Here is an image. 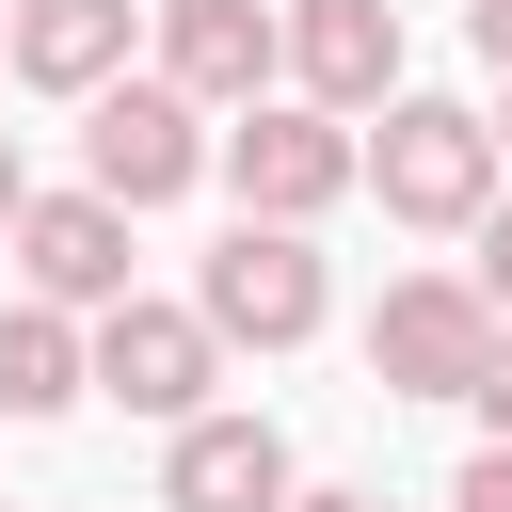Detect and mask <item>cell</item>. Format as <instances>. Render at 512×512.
Segmentation results:
<instances>
[{"instance_id":"1","label":"cell","mask_w":512,"mask_h":512,"mask_svg":"<svg viewBox=\"0 0 512 512\" xmlns=\"http://www.w3.org/2000/svg\"><path fill=\"white\" fill-rule=\"evenodd\" d=\"M496 112L480 96H384L368 112V192H384V224H416V240H480L496 224Z\"/></svg>"},{"instance_id":"21","label":"cell","mask_w":512,"mask_h":512,"mask_svg":"<svg viewBox=\"0 0 512 512\" xmlns=\"http://www.w3.org/2000/svg\"><path fill=\"white\" fill-rule=\"evenodd\" d=\"M0 512H16V496H0Z\"/></svg>"},{"instance_id":"8","label":"cell","mask_w":512,"mask_h":512,"mask_svg":"<svg viewBox=\"0 0 512 512\" xmlns=\"http://www.w3.org/2000/svg\"><path fill=\"white\" fill-rule=\"evenodd\" d=\"M16 304H64V320L144 304V288H128V208H112V192H32V224H16Z\"/></svg>"},{"instance_id":"11","label":"cell","mask_w":512,"mask_h":512,"mask_svg":"<svg viewBox=\"0 0 512 512\" xmlns=\"http://www.w3.org/2000/svg\"><path fill=\"white\" fill-rule=\"evenodd\" d=\"M160 512H304V464H288V432L272 416H192L176 448H160Z\"/></svg>"},{"instance_id":"7","label":"cell","mask_w":512,"mask_h":512,"mask_svg":"<svg viewBox=\"0 0 512 512\" xmlns=\"http://www.w3.org/2000/svg\"><path fill=\"white\" fill-rule=\"evenodd\" d=\"M160 80L208 112V128H240V112H272L288 96V0H160Z\"/></svg>"},{"instance_id":"14","label":"cell","mask_w":512,"mask_h":512,"mask_svg":"<svg viewBox=\"0 0 512 512\" xmlns=\"http://www.w3.org/2000/svg\"><path fill=\"white\" fill-rule=\"evenodd\" d=\"M464 416H480V448H512V336H496V368L464 384Z\"/></svg>"},{"instance_id":"17","label":"cell","mask_w":512,"mask_h":512,"mask_svg":"<svg viewBox=\"0 0 512 512\" xmlns=\"http://www.w3.org/2000/svg\"><path fill=\"white\" fill-rule=\"evenodd\" d=\"M16 224H32V160H16V128H0V256H16Z\"/></svg>"},{"instance_id":"15","label":"cell","mask_w":512,"mask_h":512,"mask_svg":"<svg viewBox=\"0 0 512 512\" xmlns=\"http://www.w3.org/2000/svg\"><path fill=\"white\" fill-rule=\"evenodd\" d=\"M448 512H512V448H464V480H448Z\"/></svg>"},{"instance_id":"20","label":"cell","mask_w":512,"mask_h":512,"mask_svg":"<svg viewBox=\"0 0 512 512\" xmlns=\"http://www.w3.org/2000/svg\"><path fill=\"white\" fill-rule=\"evenodd\" d=\"M0 80H16V64H0Z\"/></svg>"},{"instance_id":"5","label":"cell","mask_w":512,"mask_h":512,"mask_svg":"<svg viewBox=\"0 0 512 512\" xmlns=\"http://www.w3.org/2000/svg\"><path fill=\"white\" fill-rule=\"evenodd\" d=\"M496 304L464 288V272H384V304H368V384L384 400H464L480 368H496Z\"/></svg>"},{"instance_id":"9","label":"cell","mask_w":512,"mask_h":512,"mask_svg":"<svg viewBox=\"0 0 512 512\" xmlns=\"http://www.w3.org/2000/svg\"><path fill=\"white\" fill-rule=\"evenodd\" d=\"M288 96L336 112V128H368L384 96H416L400 80V0H288Z\"/></svg>"},{"instance_id":"3","label":"cell","mask_w":512,"mask_h":512,"mask_svg":"<svg viewBox=\"0 0 512 512\" xmlns=\"http://www.w3.org/2000/svg\"><path fill=\"white\" fill-rule=\"evenodd\" d=\"M192 176H224V128H208L160 64H144V80H112V96L80 112V192H112L128 224H144V208H176Z\"/></svg>"},{"instance_id":"19","label":"cell","mask_w":512,"mask_h":512,"mask_svg":"<svg viewBox=\"0 0 512 512\" xmlns=\"http://www.w3.org/2000/svg\"><path fill=\"white\" fill-rule=\"evenodd\" d=\"M496 160H512V96H496Z\"/></svg>"},{"instance_id":"18","label":"cell","mask_w":512,"mask_h":512,"mask_svg":"<svg viewBox=\"0 0 512 512\" xmlns=\"http://www.w3.org/2000/svg\"><path fill=\"white\" fill-rule=\"evenodd\" d=\"M304 512H384V496L368 480H304Z\"/></svg>"},{"instance_id":"12","label":"cell","mask_w":512,"mask_h":512,"mask_svg":"<svg viewBox=\"0 0 512 512\" xmlns=\"http://www.w3.org/2000/svg\"><path fill=\"white\" fill-rule=\"evenodd\" d=\"M80 400H96V320L0 304V416H80Z\"/></svg>"},{"instance_id":"6","label":"cell","mask_w":512,"mask_h":512,"mask_svg":"<svg viewBox=\"0 0 512 512\" xmlns=\"http://www.w3.org/2000/svg\"><path fill=\"white\" fill-rule=\"evenodd\" d=\"M208 384H224V336L192 320V288H176V304H112V320H96V400H112V416H144L160 448H176L192 416H224Z\"/></svg>"},{"instance_id":"10","label":"cell","mask_w":512,"mask_h":512,"mask_svg":"<svg viewBox=\"0 0 512 512\" xmlns=\"http://www.w3.org/2000/svg\"><path fill=\"white\" fill-rule=\"evenodd\" d=\"M144 32H160V0H16V16H0V64H16L32 96H80V112H96L112 80H144V64H128Z\"/></svg>"},{"instance_id":"4","label":"cell","mask_w":512,"mask_h":512,"mask_svg":"<svg viewBox=\"0 0 512 512\" xmlns=\"http://www.w3.org/2000/svg\"><path fill=\"white\" fill-rule=\"evenodd\" d=\"M192 320H208L224 352H304V336L336 320V272H320V240H288V224H224V240L192 256Z\"/></svg>"},{"instance_id":"16","label":"cell","mask_w":512,"mask_h":512,"mask_svg":"<svg viewBox=\"0 0 512 512\" xmlns=\"http://www.w3.org/2000/svg\"><path fill=\"white\" fill-rule=\"evenodd\" d=\"M464 48H480V80L512 96V0H464Z\"/></svg>"},{"instance_id":"2","label":"cell","mask_w":512,"mask_h":512,"mask_svg":"<svg viewBox=\"0 0 512 512\" xmlns=\"http://www.w3.org/2000/svg\"><path fill=\"white\" fill-rule=\"evenodd\" d=\"M224 192H240V224H288V240H320V224L368 192V128H336V112L272 96V112H240V128H224Z\"/></svg>"},{"instance_id":"13","label":"cell","mask_w":512,"mask_h":512,"mask_svg":"<svg viewBox=\"0 0 512 512\" xmlns=\"http://www.w3.org/2000/svg\"><path fill=\"white\" fill-rule=\"evenodd\" d=\"M464 288H480V304H496V320H512V192H496V224H480V240H464Z\"/></svg>"}]
</instances>
